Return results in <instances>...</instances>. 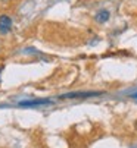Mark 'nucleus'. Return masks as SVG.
I'll return each mask as SVG.
<instances>
[{"label": "nucleus", "mask_w": 137, "mask_h": 148, "mask_svg": "<svg viewBox=\"0 0 137 148\" xmlns=\"http://www.w3.org/2000/svg\"><path fill=\"white\" fill-rule=\"evenodd\" d=\"M12 28V19L8 15L0 16V34H8Z\"/></svg>", "instance_id": "nucleus-1"}, {"label": "nucleus", "mask_w": 137, "mask_h": 148, "mask_svg": "<svg viewBox=\"0 0 137 148\" xmlns=\"http://www.w3.org/2000/svg\"><path fill=\"white\" fill-rule=\"evenodd\" d=\"M109 16H111V13H109V10H106V9H100L97 13H96V16H95V19L97 21V22H100V24H103V22H106V21L109 19Z\"/></svg>", "instance_id": "nucleus-2"}, {"label": "nucleus", "mask_w": 137, "mask_h": 148, "mask_svg": "<svg viewBox=\"0 0 137 148\" xmlns=\"http://www.w3.org/2000/svg\"><path fill=\"white\" fill-rule=\"evenodd\" d=\"M49 103L47 100H40V101H27V103H21V106H34V104H46Z\"/></svg>", "instance_id": "nucleus-3"}, {"label": "nucleus", "mask_w": 137, "mask_h": 148, "mask_svg": "<svg viewBox=\"0 0 137 148\" xmlns=\"http://www.w3.org/2000/svg\"><path fill=\"white\" fill-rule=\"evenodd\" d=\"M133 98H137V92H136V94H133Z\"/></svg>", "instance_id": "nucleus-4"}]
</instances>
